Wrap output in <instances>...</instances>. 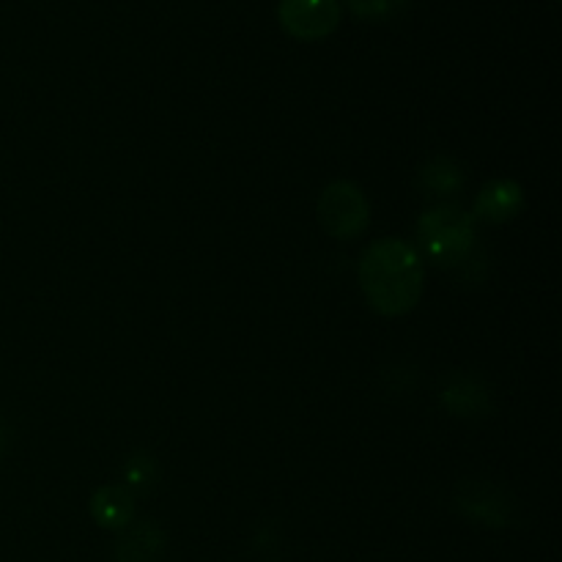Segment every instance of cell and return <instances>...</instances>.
Segmentation results:
<instances>
[{
	"label": "cell",
	"mask_w": 562,
	"mask_h": 562,
	"mask_svg": "<svg viewBox=\"0 0 562 562\" xmlns=\"http://www.w3.org/2000/svg\"><path fill=\"white\" fill-rule=\"evenodd\" d=\"M423 261L415 247L401 239H379L362 252L360 285L371 307L382 316H404L423 296Z\"/></svg>",
	"instance_id": "6da1fadb"
},
{
	"label": "cell",
	"mask_w": 562,
	"mask_h": 562,
	"mask_svg": "<svg viewBox=\"0 0 562 562\" xmlns=\"http://www.w3.org/2000/svg\"><path fill=\"white\" fill-rule=\"evenodd\" d=\"M417 236L426 256L445 269L461 267L475 252V220L453 203L428 209L420 217Z\"/></svg>",
	"instance_id": "7a4b0ae2"
},
{
	"label": "cell",
	"mask_w": 562,
	"mask_h": 562,
	"mask_svg": "<svg viewBox=\"0 0 562 562\" xmlns=\"http://www.w3.org/2000/svg\"><path fill=\"white\" fill-rule=\"evenodd\" d=\"M368 201L351 181H335L318 198V223L335 239H355L368 228Z\"/></svg>",
	"instance_id": "3957f363"
},
{
	"label": "cell",
	"mask_w": 562,
	"mask_h": 562,
	"mask_svg": "<svg viewBox=\"0 0 562 562\" xmlns=\"http://www.w3.org/2000/svg\"><path fill=\"white\" fill-rule=\"evenodd\" d=\"M278 20L294 38L316 42L340 25V3L338 0H280Z\"/></svg>",
	"instance_id": "277c9868"
},
{
	"label": "cell",
	"mask_w": 562,
	"mask_h": 562,
	"mask_svg": "<svg viewBox=\"0 0 562 562\" xmlns=\"http://www.w3.org/2000/svg\"><path fill=\"white\" fill-rule=\"evenodd\" d=\"M456 505L472 521H481L486 527H508L514 516V499L499 486L486 481H467L456 492Z\"/></svg>",
	"instance_id": "5b68a950"
},
{
	"label": "cell",
	"mask_w": 562,
	"mask_h": 562,
	"mask_svg": "<svg viewBox=\"0 0 562 562\" xmlns=\"http://www.w3.org/2000/svg\"><path fill=\"white\" fill-rule=\"evenodd\" d=\"M165 532L157 521H140L135 527H126L115 547L119 562H162L165 560Z\"/></svg>",
	"instance_id": "8992f818"
},
{
	"label": "cell",
	"mask_w": 562,
	"mask_h": 562,
	"mask_svg": "<svg viewBox=\"0 0 562 562\" xmlns=\"http://www.w3.org/2000/svg\"><path fill=\"white\" fill-rule=\"evenodd\" d=\"M521 206H525V192H521V187L516 181L497 179L488 181L481 190L475 203V214L488 220V223H508V220H514L521 212Z\"/></svg>",
	"instance_id": "52a82bcc"
},
{
	"label": "cell",
	"mask_w": 562,
	"mask_h": 562,
	"mask_svg": "<svg viewBox=\"0 0 562 562\" xmlns=\"http://www.w3.org/2000/svg\"><path fill=\"white\" fill-rule=\"evenodd\" d=\"M91 514L104 530H126L135 516V497L124 486H104L93 494Z\"/></svg>",
	"instance_id": "ba28073f"
},
{
	"label": "cell",
	"mask_w": 562,
	"mask_h": 562,
	"mask_svg": "<svg viewBox=\"0 0 562 562\" xmlns=\"http://www.w3.org/2000/svg\"><path fill=\"white\" fill-rule=\"evenodd\" d=\"M445 406L459 417H481L488 412V393L472 376H456L442 393Z\"/></svg>",
	"instance_id": "9c48e42d"
},
{
	"label": "cell",
	"mask_w": 562,
	"mask_h": 562,
	"mask_svg": "<svg viewBox=\"0 0 562 562\" xmlns=\"http://www.w3.org/2000/svg\"><path fill=\"white\" fill-rule=\"evenodd\" d=\"M423 184H426V190L439 192V195H450V192L461 190L464 173H461V168L453 159L437 157L426 165V170H423Z\"/></svg>",
	"instance_id": "30bf717a"
},
{
	"label": "cell",
	"mask_w": 562,
	"mask_h": 562,
	"mask_svg": "<svg viewBox=\"0 0 562 562\" xmlns=\"http://www.w3.org/2000/svg\"><path fill=\"white\" fill-rule=\"evenodd\" d=\"M124 477H126V492L135 497V494H146L148 488L157 483V464H154L151 456H132L130 464H126L124 470Z\"/></svg>",
	"instance_id": "8fae6325"
},
{
	"label": "cell",
	"mask_w": 562,
	"mask_h": 562,
	"mask_svg": "<svg viewBox=\"0 0 562 562\" xmlns=\"http://www.w3.org/2000/svg\"><path fill=\"white\" fill-rule=\"evenodd\" d=\"M349 3V9L355 11L357 16H362V20H393L395 14H401V11L406 9V3L409 0H346Z\"/></svg>",
	"instance_id": "7c38bea8"
}]
</instances>
